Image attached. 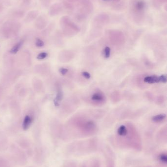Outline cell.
I'll return each instance as SVG.
<instances>
[{
  "label": "cell",
  "mask_w": 167,
  "mask_h": 167,
  "mask_svg": "<svg viewBox=\"0 0 167 167\" xmlns=\"http://www.w3.org/2000/svg\"><path fill=\"white\" fill-rule=\"evenodd\" d=\"M111 54V49L108 46H106L104 49V56L106 59L109 58Z\"/></svg>",
  "instance_id": "obj_11"
},
{
  "label": "cell",
  "mask_w": 167,
  "mask_h": 167,
  "mask_svg": "<svg viewBox=\"0 0 167 167\" xmlns=\"http://www.w3.org/2000/svg\"><path fill=\"white\" fill-rule=\"evenodd\" d=\"M144 82L148 84L158 83L160 82L159 76H147L144 78Z\"/></svg>",
  "instance_id": "obj_3"
},
{
  "label": "cell",
  "mask_w": 167,
  "mask_h": 167,
  "mask_svg": "<svg viewBox=\"0 0 167 167\" xmlns=\"http://www.w3.org/2000/svg\"><path fill=\"white\" fill-rule=\"evenodd\" d=\"M40 1L42 2V4L43 5L46 6L49 4L50 2V0H40Z\"/></svg>",
  "instance_id": "obj_19"
},
{
  "label": "cell",
  "mask_w": 167,
  "mask_h": 167,
  "mask_svg": "<svg viewBox=\"0 0 167 167\" xmlns=\"http://www.w3.org/2000/svg\"><path fill=\"white\" fill-rule=\"evenodd\" d=\"M127 131L125 126L121 125L118 129V135L120 136H125L127 135Z\"/></svg>",
  "instance_id": "obj_10"
},
{
  "label": "cell",
  "mask_w": 167,
  "mask_h": 167,
  "mask_svg": "<svg viewBox=\"0 0 167 167\" xmlns=\"http://www.w3.org/2000/svg\"><path fill=\"white\" fill-rule=\"evenodd\" d=\"M60 11V7L57 4L53 5L52 6H51L50 11V13L51 16H55L59 14Z\"/></svg>",
  "instance_id": "obj_5"
},
{
  "label": "cell",
  "mask_w": 167,
  "mask_h": 167,
  "mask_svg": "<svg viewBox=\"0 0 167 167\" xmlns=\"http://www.w3.org/2000/svg\"><path fill=\"white\" fill-rule=\"evenodd\" d=\"M104 1H106V0H104Z\"/></svg>",
  "instance_id": "obj_21"
},
{
  "label": "cell",
  "mask_w": 167,
  "mask_h": 167,
  "mask_svg": "<svg viewBox=\"0 0 167 167\" xmlns=\"http://www.w3.org/2000/svg\"><path fill=\"white\" fill-rule=\"evenodd\" d=\"M166 118V114H158V115L153 116L152 118V120L153 122L158 123V122H161L163 120L165 119Z\"/></svg>",
  "instance_id": "obj_6"
},
{
  "label": "cell",
  "mask_w": 167,
  "mask_h": 167,
  "mask_svg": "<svg viewBox=\"0 0 167 167\" xmlns=\"http://www.w3.org/2000/svg\"><path fill=\"white\" fill-rule=\"evenodd\" d=\"M59 71L60 73L62 74V75H64L66 73H68V70L67 69H66V68L62 67V68H60V69L59 70Z\"/></svg>",
  "instance_id": "obj_18"
},
{
  "label": "cell",
  "mask_w": 167,
  "mask_h": 167,
  "mask_svg": "<svg viewBox=\"0 0 167 167\" xmlns=\"http://www.w3.org/2000/svg\"><path fill=\"white\" fill-rule=\"evenodd\" d=\"M46 21H47L44 17L40 16L36 19L35 25L37 28H39L41 29V28L45 27L46 24H47Z\"/></svg>",
  "instance_id": "obj_2"
},
{
  "label": "cell",
  "mask_w": 167,
  "mask_h": 167,
  "mask_svg": "<svg viewBox=\"0 0 167 167\" xmlns=\"http://www.w3.org/2000/svg\"><path fill=\"white\" fill-rule=\"evenodd\" d=\"M23 41H20L18 43H17L16 44L13 46V48L11 49V53L12 54H16L18 51H19L20 48L23 45Z\"/></svg>",
  "instance_id": "obj_8"
},
{
  "label": "cell",
  "mask_w": 167,
  "mask_h": 167,
  "mask_svg": "<svg viewBox=\"0 0 167 167\" xmlns=\"http://www.w3.org/2000/svg\"><path fill=\"white\" fill-rule=\"evenodd\" d=\"M63 94L62 91L59 90L56 94V97L54 99V104L55 107H59L60 105V102L63 98Z\"/></svg>",
  "instance_id": "obj_4"
},
{
  "label": "cell",
  "mask_w": 167,
  "mask_h": 167,
  "mask_svg": "<svg viewBox=\"0 0 167 167\" xmlns=\"http://www.w3.org/2000/svg\"><path fill=\"white\" fill-rule=\"evenodd\" d=\"M24 12L21 11H17L15 12L14 13V16L15 17L21 18L23 16Z\"/></svg>",
  "instance_id": "obj_16"
},
{
  "label": "cell",
  "mask_w": 167,
  "mask_h": 167,
  "mask_svg": "<svg viewBox=\"0 0 167 167\" xmlns=\"http://www.w3.org/2000/svg\"><path fill=\"white\" fill-rule=\"evenodd\" d=\"M36 46L37 47H42L44 45V43L42 40L37 38L36 39V43H35Z\"/></svg>",
  "instance_id": "obj_13"
},
{
  "label": "cell",
  "mask_w": 167,
  "mask_h": 167,
  "mask_svg": "<svg viewBox=\"0 0 167 167\" xmlns=\"http://www.w3.org/2000/svg\"><path fill=\"white\" fill-rule=\"evenodd\" d=\"M91 99L95 101H102L104 99V97L99 93H96L91 97Z\"/></svg>",
  "instance_id": "obj_9"
},
{
  "label": "cell",
  "mask_w": 167,
  "mask_h": 167,
  "mask_svg": "<svg viewBox=\"0 0 167 167\" xmlns=\"http://www.w3.org/2000/svg\"><path fill=\"white\" fill-rule=\"evenodd\" d=\"M33 120L32 117H30L29 115H26L24 119L23 123V129L24 131H27L29 129L30 125L32 124Z\"/></svg>",
  "instance_id": "obj_1"
},
{
  "label": "cell",
  "mask_w": 167,
  "mask_h": 167,
  "mask_svg": "<svg viewBox=\"0 0 167 167\" xmlns=\"http://www.w3.org/2000/svg\"><path fill=\"white\" fill-rule=\"evenodd\" d=\"M82 75L84 77V78H86V79H89L91 78V74L89 72H87V71L82 72Z\"/></svg>",
  "instance_id": "obj_17"
},
{
  "label": "cell",
  "mask_w": 167,
  "mask_h": 167,
  "mask_svg": "<svg viewBox=\"0 0 167 167\" xmlns=\"http://www.w3.org/2000/svg\"><path fill=\"white\" fill-rule=\"evenodd\" d=\"M4 9V6L1 4H0V12H1Z\"/></svg>",
  "instance_id": "obj_20"
},
{
  "label": "cell",
  "mask_w": 167,
  "mask_h": 167,
  "mask_svg": "<svg viewBox=\"0 0 167 167\" xmlns=\"http://www.w3.org/2000/svg\"><path fill=\"white\" fill-rule=\"evenodd\" d=\"M159 81L160 82L163 83H166L167 81V76L166 75H162L159 76Z\"/></svg>",
  "instance_id": "obj_15"
},
{
  "label": "cell",
  "mask_w": 167,
  "mask_h": 167,
  "mask_svg": "<svg viewBox=\"0 0 167 167\" xmlns=\"http://www.w3.org/2000/svg\"><path fill=\"white\" fill-rule=\"evenodd\" d=\"M159 159L162 162L165 163L167 162V156L166 154H162L161 155H160Z\"/></svg>",
  "instance_id": "obj_14"
},
{
  "label": "cell",
  "mask_w": 167,
  "mask_h": 167,
  "mask_svg": "<svg viewBox=\"0 0 167 167\" xmlns=\"http://www.w3.org/2000/svg\"><path fill=\"white\" fill-rule=\"evenodd\" d=\"M38 12L37 11H31L27 15L26 19L28 21H32L34 20L37 16Z\"/></svg>",
  "instance_id": "obj_7"
},
{
  "label": "cell",
  "mask_w": 167,
  "mask_h": 167,
  "mask_svg": "<svg viewBox=\"0 0 167 167\" xmlns=\"http://www.w3.org/2000/svg\"><path fill=\"white\" fill-rule=\"evenodd\" d=\"M47 56H48V54L46 52H41L37 56V59L38 60L44 59L47 57Z\"/></svg>",
  "instance_id": "obj_12"
}]
</instances>
